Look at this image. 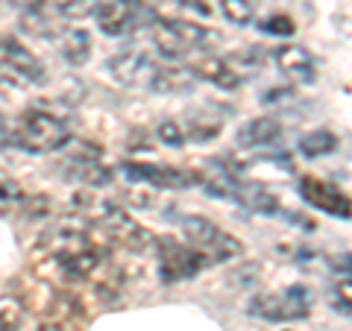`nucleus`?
<instances>
[{
    "label": "nucleus",
    "mask_w": 352,
    "mask_h": 331,
    "mask_svg": "<svg viewBox=\"0 0 352 331\" xmlns=\"http://www.w3.org/2000/svg\"><path fill=\"white\" fill-rule=\"evenodd\" d=\"M182 235L188 238V244L197 252H203L208 261H232V258L244 255V244H241L232 231L220 229L208 217H200V214L182 217Z\"/></svg>",
    "instance_id": "f257e3e1"
},
{
    "label": "nucleus",
    "mask_w": 352,
    "mask_h": 331,
    "mask_svg": "<svg viewBox=\"0 0 352 331\" xmlns=\"http://www.w3.org/2000/svg\"><path fill=\"white\" fill-rule=\"evenodd\" d=\"M15 135H18V144L32 152H53V150H62L71 141V129L59 117L41 112V109H27L18 117Z\"/></svg>",
    "instance_id": "f03ea898"
},
{
    "label": "nucleus",
    "mask_w": 352,
    "mask_h": 331,
    "mask_svg": "<svg viewBox=\"0 0 352 331\" xmlns=\"http://www.w3.org/2000/svg\"><path fill=\"white\" fill-rule=\"evenodd\" d=\"M0 76H9L18 85L47 82V71H44L41 59H36V53H30L12 36H0Z\"/></svg>",
    "instance_id": "7ed1b4c3"
},
{
    "label": "nucleus",
    "mask_w": 352,
    "mask_h": 331,
    "mask_svg": "<svg viewBox=\"0 0 352 331\" xmlns=\"http://www.w3.org/2000/svg\"><path fill=\"white\" fill-rule=\"evenodd\" d=\"M308 311H311V299L302 288H291L282 293H258L250 302V314L267 319V323H294V319L308 317Z\"/></svg>",
    "instance_id": "20e7f679"
},
{
    "label": "nucleus",
    "mask_w": 352,
    "mask_h": 331,
    "mask_svg": "<svg viewBox=\"0 0 352 331\" xmlns=\"http://www.w3.org/2000/svg\"><path fill=\"white\" fill-rule=\"evenodd\" d=\"M153 247L159 249V273H162L164 284L194 279V275L208 264L203 252H197L194 247L176 244L173 238H156Z\"/></svg>",
    "instance_id": "39448f33"
},
{
    "label": "nucleus",
    "mask_w": 352,
    "mask_h": 331,
    "mask_svg": "<svg viewBox=\"0 0 352 331\" xmlns=\"http://www.w3.org/2000/svg\"><path fill=\"white\" fill-rule=\"evenodd\" d=\"M100 229H103L106 240L126 247L132 252H144V249H150L153 244H156L153 231L141 226L135 217L124 212V208H109V212L103 214V220H100Z\"/></svg>",
    "instance_id": "423d86ee"
},
{
    "label": "nucleus",
    "mask_w": 352,
    "mask_h": 331,
    "mask_svg": "<svg viewBox=\"0 0 352 331\" xmlns=\"http://www.w3.org/2000/svg\"><path fill=\"white\" fill-rule=\"evenodd\" d=\"M109 71L118 82H124L129 88H147L153 91V82L159 76V65L153 62L147 53L141 50H126V53H118V56L109 62Z\"/></svg>",
    "instance_id": "0eeeda50"
},
{
    "label": "nucleus",
    "mask_w": 352,
    "mask_h": 331,
    "mask_svg": "<svg viewBox=\"0 0 352 331\" xmlns=\"http://www.w3.org/2000/svg\"><path fill=\"white\" fill-rule=\"evenodd\" d=\"M300 196L311 208H317V212L349 220V196L340 191V187H335L332 182L317 179V176H302L300 179Z\"/></svg>",
    "instance_id": "6e6552de"
},
{
    "label": "nucleus",
    "mask_w": 352,
    "mask_h": 331,
    "mask_svg": "<svg viewBox=\"0 0 352 331\" xmlns=\"http://www.w3.org/2000/svg\"><path fill=\"white\" fill-rule=\"evenodd\" d=\"M97 21L106 36H126L141 24L138 0H97Z\"/></svg>",
    "instance_id": "1a4fd4ad"
},
{
    "label": "nucleus",
    "mask_w": 352,
    "mask_h": 331,
    "mask_svg": "<svg viewBox=\"0 0 352 331\" xmlns=\"http://www.w3.org/2000/svg\"><path fill=\"white\" fill-rule=\"evenodd\" d=\"M47 317L41 319L38 331H82V319H85V308L76 296L68 293H56L53 302L44 308Z\"/></svg>",
    "instance_id": "9d476101"
},
{
    "label": "nucleus",
    "mask_w": 352,
    "mask_h": 331,
    "mask_svg": "<svg viewBox=\"0 0 352 331\" xmlns=\"http://www.w3.org/2000/svg\"><path fill=\"white\" fill-rule=\"evenodd\" d=\"M126 176L135 182H147L153 187H188L191 182H197V176L188 170L170 168V164H126Z\"/></svg>",
    "instance_id": "9b49d317"
},
{
    "label": "nucleus",
    "mask_w": 352,
    "mask_h": 331,
    "mask_svg": "<svg viewBox=\"0 0 352 331\" xmlns=\"http://www.w3.org/2000/svg\"><path fill=\"white\" fill-rule=\"evenodd\" d=\"M273 59H276V68L294 82L308 85L317 80V62L300 44H282V47L273 53Z\"/></svg>",
    "instance_id": "f8f14e48"
},
{
    "label": "nucleus",
    "mask_w": 352,
    "mask_h": 331,
    "mask_svg": "<svg viewBox=\"0 0 352 331\" xmlns=\"http://www.w3.org/2000/svg\"><path fill=\"white\" fill-rule=\"evenodd\" d=\"M188 71H191L194 76H200V80L214 82L217 88H226V91L238 88L241 80H244V73H241L232 62H229V59H220V56H200V59H194Z\"/></svg>",
    "instance_id": "ddd939ff"
},
{
    "label": "nucleus",
    "mask_w": 352,
    "mask_h": 331,
    "mask_svg": "<svg viewBox=\"0 0 352 331\" xmlns=\"http://www.w3.org/2000/svg\"><path fill=\"white\" fill-rule=\"evenodd\" d=\"M282 138V124L276 117L264 115V117H252L247 126H241L238 132V144L241 147H273Z\"/></svg>",
    "instance_id": "4468645a"
},
{
    "label": "nucleus",
    "mask_w": 352,
    "mask_h": 331,
    "mask_svg": "<svg viewBox=\"0 0 352 331\" xmlns=\"http://www.w3.org/2000/svg\"><path fill=\"white\" fill-rule=\"evenodd\" d=\"M59 50L68 65L74 68H82V65L91 59V36L85 30H65L62 32V41H59Z\"/></svg>",
    "instance_id": "2eb2a0df"
},
{
    "label": "nucleus",
    "mask_w": 352,
    "mask_h": 331,
    "mask_svg": "<svg viewBox=\"0 0 352 331\" xmlns=\"http://www.w3.org/2000/svg\"><path fill=\"white\" fill-rule=\"evenodd\" d=\"M164 27H168L176 38L182 44H188V47H203V44L212 38V32H208L203 24H194L188 18H176V15H162L159 18Z\"/></svg>",
    "instance_id": "dca6fc26"
},
{
    "label": "nucleus",
    "mask_w": 352,
    "mask_h": 331,
    "mask_svg": "<svg viewBox=\"0 0 352 331\" xmlns=\"http://www.w3.org/2000/svg\"><path fill=\"white\" fill-rule=\"evenodd\" d=\"M68 164H71V170H74L76 179L85 182V185H91V187H106L109 182H112V170H109L106 164H100L97 159L80 156V159H71Z\"/></svg>",
    "instance_id": "f3484780"
},
{
    "label": "nucleus",
    "mask_w": 352,
    "mask_h": 331,
    "mask_svg": "<svg viewBox=\"0 0 352 331\" xmlns=\"http://www.w3.org/2000/svg\"><path fill=\"white\" fill-rule=\"evenodd\" d=\"M338 150V135L329 129H314L308 135L300 138V152L308 159H320V156H329V152Z\"/></svg>",
    "instance_id": "a211bd4d"
},
{
    "label": "nucleus",
    "mask_w": 352,
    "mask_h": 331,
    "mask_svg": "<svg viewBox=\"0 0 352 331\" xmlns=\"http://www.w3.org/2000/svg\"><path fill=\"white\" fill-rule=\"evenodd\" d=\"M235 200H241L244 205H250L252 212H261V214H273L276 212V196H273L267 187H261V185H238V194H235Z\"/></svg>",
    "instance_id": "6ab92c4d"
},
{
    "label": "nucleus",
    "mask_w": 352,
    "mask_h": 331,
    "mask_svg": "<svg viewBox=\"0 0 352 331\" xmlns=\"http://www.w3.org/2000/svg\"><path fill=\"white\" fill-rule=\"evenodd\" d=\"M191 82H194V73L188 68H164V65H159V76H156V82H153V91L173 94V91L191 88Z\"/></svg>",
    "instance_id": "aec40b11"
},
{
    "label": "nucleus",
    "mask_w": 352,
    "mask_h": 331,
    "mask_svg": "<svg viewBox=\"0 0 352 331\" xmlns=\"http://www.w3.org/2000/svg\"><path fill=\"white\" fill-rule=\"evenodd\" d=\"M21 27H24L27 32H36V36H59L62 32V27L53 21V15L44 12V6L21 15Z\"/></svg>",
    "instance_id": "412c9836"
},
{
    "label": "nucleus",
    "mask_w": 352,
    "mask_h": 331,
    "mask_svg": "<svg viewBox=\"0 0 352 331\" xmlns=\"http://www.w3.org/2000/svg\"><path fill=\"white\" fill-rule=\"evenodd\" d=\"M220 12H223V18L235 27H247L256 21V6H252V0H220Z\"/></svg>",
    "instance_id": "4be33fe9"
},
{
    "label": "nucleus",
    "mask_w": 352,
    "mask_h": 331,
    "mask_svg": "<svg viewBox=\"0 0 352 331\" xmlns=\"http://www.w3.org/2000/svg\"><path fill=\"white\" fill-rule=\"evenodd\" d=\"M24 323V302L15 296H0V331H18Z\"/></svg>",
    "instance_id": "5701e85b"
},
{
    "label": "nucleus",
    "mask_w": 352,
    "mask_h": 331,
    "mask_svg": "<svg viewBox=\"0 0 352 331\" xmlns=\"http://www.w3.org/2000/svg\"><path fill=\"white\" fill-rule=\"evenodd\" d=\"M21 200H24L21 187L15 182H9V179H0V214H9Z\"/></svg>",
    "instance_id": "b1692460"
},
{
    "label": "nucleus",
    "mask_w": 352,
    "mask_h": 331,
    "mask_svg": "<svg viewBox=\"0 0 352 331\" xmlns=\"http://www.w3.org/2000/svg\"><path fill=\"white\" fill-rule=\"evenodd\" d=\"M156 135H159L162 144H168V147H182L185 144V132H182V126L176 124V120H162Z\"/></svg>",
    "instance_id": "393cba45"
},
{
    "label": "nucleus",
    "mask_w": 352,
    "mask_h": 331,
    "mask_svg": "<svg viewBox=\"0 0 352 331\" xmlns=\"http://www.w3.org/2000/svg\"><path fill=\"white\" fill-rule=\"evenodd\" d=\"M261 30L270 32V36H294L296 24H294V18H288V15H270V18L261 21Z\"/></svg>",
    "instance_id": "a878e982"
},
{
    "label": "nucleus",
    "mask_w": 352,
    "mask_h": 331,
    "mask_svg": "<svg viewBox=\"0 0 352 331\" xmlns=\"http://www.w3.org/2000/svg\"><path fill=\"white\" fill-rule=\"evenodd\" d=\"M24 208H27V217H44L50 212V200L47 196H36V200H27Z\"/></svg>",
    "instance_id": "bb28decb"
}]
</instances>
